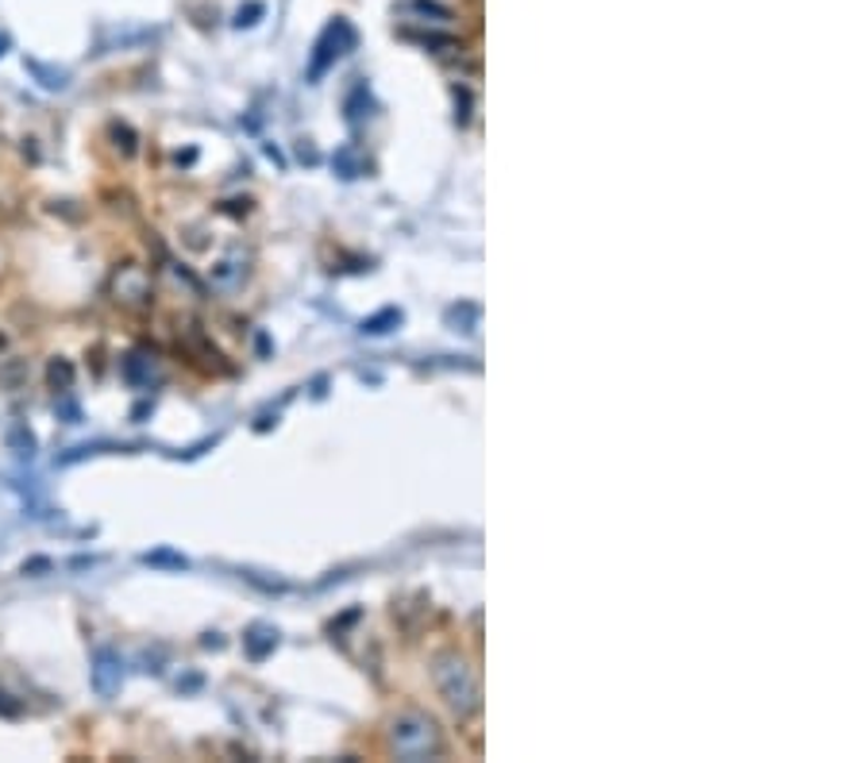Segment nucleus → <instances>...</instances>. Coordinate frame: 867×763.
Listing matches in <instances>:
<instances>
[{"label":"nucleus","mask_w":867,"mask_h":763,"mask_svg":"<svg viewBox=\"0 0 867 763\" xmlns=\"http://www.w3.org/2000/svg\"><path fill=\"white\" fill-rule=\"evenodd\" d=\"M255 16H263V4H251L247 12L240 8V20H235V23H240V28H251V23H255Z\"/></svg>","instance_id":"nucleus-12"},{"label":"nucleus","mask_w":867,"mask_h":763,"mask_svg":"<svg viewBox=\"0 0 867 763\" xmlns=\"http://www.w3.org/2000/svg\"><path fill=\"white\" fill-rule=\"evenodd\" d=\"M240 274H243V266H235L232 258H224V263L213 266V282H216V286H232Z\"/></svg>","instance_id":"nucleus-9"},{"label":"nucleus","mask_w":867,"mask_h":763,"mask_svg":"<svg viewBox=\"0 0 867 763\" xmlns=\"http://www.w3.org/2000/svg\"><path fill=\"white\" fill-rule=\"evenodd\" d=\"M335 166H340V170H343V178H355V174H359V166H355V150L343 147L340 155H335Z\"/></svg>","instance_id":"nucleus-11"},{"label":"nucleus","mask_w":867,"mask_h":763,"mask_svg":"<svg viewBox=\"0 0 867 763\" xmlns=\"http://www.w3.org/2000/svg\"><path fill=\"white\" fill-rule=\"evenodd\" d=\"M120 374L128 385H136V390H147L150 382L158 379V355L147 348H131L128 355L120 359Z\"/></svg>","instance_id":"nucleus-5"},{"label":"nucleus","mask_w":867,"mask_h":763,"mask_svg":"<svg viewBox=\"0 0 867 763\" xmlns=\"http://www.w3.org/2000/svg\"><path fill=\"white\" fill-rule=\"evenodd\" d=\"M47 382H50V390L66 393L74 385V366L66 363V359H55V363L47 366Z\"/></svg>","instance_id":"nucleus-7"},{"label":"nucleus","mask_w":867,"mask_h":763,"mask_svg":"<svg viewBox=\"0 0 867 763\" xmlns=\"http://www.w3.org/2000/svg\"><path fill=\"white\" fill-rule=\"evenodd\" d=\"M113 301L124 309H147L150 305V274L143 266H120L113 274Z\"/></svg>","instance_id":"nucleus-4"},{"label":"nucleus","mask_w":867,"mask_h":763,"mask_svg":"<svg viewBox=\"0 0 867 763\" xmlns=\"http://www.w3.org/2000/svg\"><path fill=\"white\" fill-rule=\"evenodd\" d=\"M355 47V28H351L348 20H335L324 28V36H320L316 43V55H313V66H309V78H320V74L328 70V66L335 62V58H343L348 50Z\"/></svg>","instance_id":"nucleus-3"},{"label":"nucleus","mask_w":867,"mask_h":763,"mask_svg":"<svg viewBox=\"0 0 867 763\" xmlns=\"http://www.w3.org/2000/svg\"><path fill=\"white\" fill-rule=\"evenodd\" d=\"M0 348H4V335H0Z\"/></svg>","instance_id":"nucleus-15"},{"label":"nucleus","mask_w":867,"mask_h":763,"mask_svg":"<svg viewBox=\"0 0 867 763\" xmlns=\"http://www.w3.org/2000/svg\"><path fill=\"white\" fill-rule=\"evenodd\" d=\"M393 752L401 760H428L440 752V728L425 714H401L393 721Z\"/></svg>","instance_id":"nucleus-1"},{"label":"nucleus","mask_w":867,"mask_h":763,"mask_svg":"<svg viewBox=\"0 0 867 763\" xmlns=\"http://www.w3.org/2000/svg\"><path fill=\"white\" fill-rule=\"evenodd\" d=\"M0 714H4V717H16V714H20V706H16V702H8L4 691H0Z\"/></svg>","instance_id":"nucleus-13"},{"label":"nucleus","mask_w":867,"mask_h":763,"mask_svg":"<svg viewBox=\"0 0 867 763\" xmlns=\"http://www.w3.org/2000/svg\"><path fill=\"white\" fill-rule=\"evenodd\" d=\"M398 321H401V313H398V309H386L382 316H374V321H367V324H363V332H370V335H378V332H390V329H386V324H398Z\"/></svg>","instance_id":"nucleus-10"},{"label":"nucleus","mask_w":867,"mask_h":763,"mask_svg":"<svg viewBox=\"0 0 867 763\" xmlns=\"http://www.w3.org/2000/svg\"><path fill=\"white\" fill-rule=\"evenodd\" d=\"M0 55H4V39H0Z\"/></svg>","instance_id":"nucleus-14"},{"label":"nucleus","mask_w":867,"mask_h":763,"mask_svg":"<svg viewBox=\"0 0 867 763\" xmlns=\"http://www.w3.org/2000/svg\"><path fill=\"white\" fill-rule=\"evenodd\" d=\"M92 686H97L100 698H113L120 691V659L113 652H97V664H92Z\"/></svg>","instance_id":"nucleus-6"},{"label":"nucleus","mask_w":867,"mask_h":763,"mask_svg":"<svg viewBox=\"0 0 867 763\" xmlns=\"http://www.w3.org/2000/svg\"><path fill=\"white\" fill-rule=\"evenodd\" d=\"M274 644H277V633H274V628H251V636H247V652H251V656H255V659H263L266 652L274 648Z\"/></svg>","instance_id":"nucleus-8"},{"label":"nucleus","mask_w":867,"mask_h":763,"mask_svg":"<svg viewBox=\"0 0 867 763\" xmlns=\"http://www.w3.org/2000/svg\"><path fill=\"white\" fill-rule=\"evenodd\" d=\"M436 686H440V694L456 714H475L478 710V678L459 656H444L436 664Z\"/></svg>","instance_id":"nucleus-2"}]
</instances>
